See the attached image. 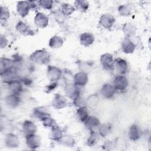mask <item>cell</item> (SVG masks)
Here are the masks:
<instances>
[{"mask_svg":"<svg viewBox=\"0 0 151 151\" xmlns=\"http://www.w3.org/2000/svg\"><path fill=\"white\" fill-rule=\"evenodd\" d=\"M31 61L40 64H47L51 60L50 54L45 49L38 50L33 52L29 57Z\"/></svg>","mask_w":151,"mask_h":151,"instance_id":"1","label":"cell"},{"mask_svg":"<svg viewBox=\"0 0 151 151\" xmlns=\"http://www.w3.org/2000/svg\"><path fill=\"white\" fill-rule=\"evenodd\" d=\"M128 84V79L126 77L123 75H118L114 78L113 86L116 91L123 92L127 88Z\"/></svg>","mask_w":151,"mask_h":151,"instance_id":"2","label":"cell"},{"mask_svg":"<svg viewBox=\"0 0 151 151\" xmlns=\"http://www.w3.org/2000/svg\"><path fill=\"white\" fill-rule=\"evenodd\" d=\"M100 61L104 70L110 71L114 69V61L111 54L109 53H105L101 55L100 58Z\"/></svg>","mask_w":151,"mask_h":151,"instance_id":"3","label":"cell"},{"mask_svg":"<svg viewBox=\"0 0 151 151\" xmlns=\"http://www.w3.org/2000/svg\"><path fill=\"white\" fill-rule=\"evenodd\" d=\"M62 76V71L58 67L54 65H48L47 70V78L52 81L55 82L60 79Z\"/></svg>","mask_w":151,"mask_h":151,"instance_id":"4","label":"cell"},{"mask_svg":"<svg viewBox=\"0 0 151 151\" xmlns=\"http://www.w3.org/2000/svg\"><path fill=\"white\" fill-rule=\"evenodd\" d=\"M115 21V18L111 14H104L100 17L99 23L103 28L109 29L112 28Z\"/></svg>","mask_w":151,"mask_h":151,"instance_id":"5","label":"cell"},{"mask_svg":"<svg viewBox=\"0 0 151 151\" xmlns=\"http://www.w3.org/2000/svg\"><path fill=\"white\" fill-rule=\"evenodd\" d=\"M33 117L39 121L42 122L50 117V114L47 110L44 107H38L34 109L32 112Z\"/></svg>","mask_w":151,"mask_h":151,"instance_id":"6","label":"cell"},{"mask_svg":"<svg viewBox=\"0 0 151 151\" xmlns=\"http://www.w3.org/2000/svg\"><path fill=\"white\" fill-rule=\"evenodd\" d=\"M73 81L74 84L80 87H83L87 84L88 81L87 74L84 71H79L74 74Z\"/></svg>","mask_w":151,"mask_h":151,"instance_id":"7","label":"cell"},{"mask_svg":"<svg viewBox=\"0 0 151 151\" xmlns=\"http://www.w3.org/2000/svg\"><path fill=\"white\" fill-rule=\"evenodd\" d=\"M25 139L27 146L31 149H36L40 146V138L35 134H32L26 136Z\"/></svg>","mask_w":151,"mask_h":151,"instance_id":"8","label":"cell"},{"mask_svg":"<svg viewBox=\"0 0 151 151\" xmlns=\"http://www.w3.org/2000/svg\"><path fill=\"white\" fill-rule=\"evenodd\" d=\"M80 87L73 84H68L65 88V94L70 99H74L78 96H80Z\"/></svg>","mask_w":151,"mask_h":151,"instance_id":"9","label":"cell"},{"mask_svg":"<svg viewBox=\"0 0 151 151\" xmlns=\"http://www.w3.org/2000/svg\"><path fill=\"white\" fill-rule=\"evenodd\" d=\"M84 123L86 128L90 131H96L98 130L101 124L99 119L92 116H89Z\"/></svg>","mask_w":151,"mask_h":151,"instance_id":"10","label":"cell"},{"mask_svg":"<svg viewBox=\"0 0 151 151\" xmlns=\"http://www.w3.org/2000/svg\"><path fill=\"white\" fill-rule=\"evenodd\" d=\"M35 24L40 28H45L48 24V17L42 12H38L34 17Z\"/></svg>","mask_w":151,"mask_h":151,"instance_id":"11","label":"cell"},{"mask_svg":"<svg viewBox=\"0 0 151 151\" xmlns=\"http://www.w3.org/2000/svg\"><path fill=\"white\" fill-rule=\"evenodd\" d=\"M30 5L28 1H19L17 5V11L22 18L25 17L29 12Z\"/></svg>","mask_w":151,"mask_h":151,"instance_id":"12","label":"cell"},{"mask_svg":"<svg viewBox=\"0 0 151 151\" xmlns=\"http://www.w3.org/2000/svg\"><path fill=\"white\" fill-rule=\"evenodd\" d=\"M22 130L25 136H26L29 134H35L37 131V127L32 122L25 120L22 124Z\"/></svg>","mask_w":151,"mask_h":151,"instance_id":"13","label":"cell"},{"mask_svg":"<svg viewBox=\"0 0 151 151\" xmlns=\"http://www.w3.org/2000/svg\"><path fill=\"white\" fill-rule=\"evenodd\" d=\"M5 145L9 148L17 147L19 145V140L15 134L9 133H8L5 138Z\"/></svg>","mask_w":151,"mask_h":151,"instance_id":"14","label":"cell"},{"mask_svg":"<svg viewBox=\"0 0 151 151\" xmlns=\"http://www.w3.org/2000/svg\"><path fill=\"white\" fill-rule=\"evenodd\" d=\"M67 104L66 99L60 94H56L52 101V106L55 109H61L64 108Z\"/></svg>","mask_w":151,"mask_h":151,"instance_id":"15","label":"cell"},{"mask_svg":"<svg viewBox=\"0 0 151 151\" xmlns=\"http://www.w3.org/2000/svg\"><path fill=\"white\" fill-rule=\"evenodd\" d=\"M114 67L119 75L124 76L127 72L128 64L124 59L117 58L114 61Z\"/></svg>","mask_w":151,"mask_h":151,"instance_id":"16","label":"cell"},{"mask_svg":"<svg viewBox=\"0 0 151 151\" xmlns=\"http://www.w3.org/2000/svg\"><path fill=\"white\" fill-rule=\"evenodd\" d=\"M142 131L140 129V127L136 124H132L129 129V132H128V135L129 137V139L132 140V141H136L139 140L141 136H142Z\"/></svg>","mask_w":151,"mask_h":151,"instance_id":"17","label":"cell"},{"mask_svg":"<svg viewBox=\"0 0 151 151\" xmlns=\"http://www.w3.org/2000/svg\"><path fill=\"white\" fill-rule=\"evenodd\" d=\"M122 31L126 37L127 38H129L135 35L137 31V28L133 23L128 22H126L123 25L122 27Z\"/></svg>","mask_w":151,"mask_h":151,"instance_id":"18","label":"cell"},{"mask_svg":"<svg viewBox=\"0 0 151 151\" xmlns=\"http://www.w3.org/2000/svg\"><path fill=\"white\" fill-rule=\"evenodd\" d=\"M5 103L8 107L10 108H15L20 103L21 99L19 97L18 94L11 93V94L7 96L5 99Z\"/></svg>","mask_w":151,"mask_h":151,"instance_id":"19","label":"cell"},{"mask_svg":"<svg viewBox=\"0 0 151 151\" xmlns=\"http://www.w3.org/2000/svg\"><path fill=\"white\" fill-rule=\"evenodd\" d=\"M80 42L84 47H89L94 42V37L90 32H84L80 36Z\"/></svg>","mask_w":151,"mask_h":151,"instance_id":"20","label":"cell"},{"mask_svg":"<svg viewBox=\"0 0 151 151\" xmlns=\"http://www.w3.org/2000/svg\"><path fill=\"white\" fill-rule=\"evenodd\" d=\"M115 91L116 90L113 86L109 83L103 84L101 89V94L104 98L107 99H111L113 97Z\"/></svg>","mask_w":151,"mask_h":151,"instance_id":"21","label":"cell"},{"mask_svg":"<svg viewBox=\"0 0 151 151\" xmlns=\"http://www.w3.org/2000/svg\"><path fill=\"white\" fill-rule=\"evenodd\" d=\"M14 68V63L13 60H11L9 58H5V57H2L1 58V61H0L1 74Z\"/></svg>","mask_w":151,"mask_h":151,"instance_id":"22","label":"cell"},{"mask_svg":"<svg viewBox=\"0 0 151 151\" xmlns=\"http://www.w3.org/2000/svg\"><path fill=\"white\" fill-rule=\"evenodd\" d=\"M136 48L135 44L129 38L124 39L121 44L122 51L126 54H130L134 52Z\"/></svg>","mask_w":151,"mask_h":151,"instance_id":"23","label":"cell"},{"mask_svg":"<svg viewBox=\"0 0 151 151\" xmlns=\"http://www.w3.org/2000/svg\"><path fill=\"white\" fill-rule=\"evenodd\" d=\"M63 136L62 130L57 125L52 127L49 134V137L53 141L60 142Z\"/></svg>","mask_w":151,"mask_h":151,"instance_id":"24","label":"cell"},{"mask_svg":"<svg viewBox=\"0 0 151 151\" xmlns=\"http://www.w3.org/2000/svg\"><path fill=\"white\" fill-rule=\"evenodd\" d=\"M8 84V88L12 93L19 94L22 91V85L19 80L15 79Z\"/></svg>","mask_w":151,"mask_h":151,"instance_id":"25","label":"cell"},{"mask_svg":"<svg viewBox=\"0 0 151 151\" xmlns=\"http://www.w3.org/2000/svg\"><path fill=\"white\" fill-rule=\"evenodd\" d=\"M16 29L22 35H32L33 31L29 28V27L24 22L19 21L16 25Z\"/></svg>","mask_w":151,"mask_h":151,"instance_id":"26","label":"cell"},{"mask_svg":"<svg viewBox=\"0 0 151 151\" xmlns=\"http://www.w3.org/2000/svg\"><path fill=\"white\" fill-rule=\"evenodd\" d=\"M76 115L78 120L83 123H84L90 116L88 109L86 106L78 108L76 111Z\"/></svg>","mask_w":151,"mask_h":151,"instance_id":"27","label":"cell"},{"mask_svg":"<svg viewBox=\"0 0 151 151\" xmlns=\"http://www.w3.org/2000/svg\"><path fill=\"white\" fill-rule=\"evenodd\" d=\"M63 42L64 41L61 37L54 35L50 38L48 45L51 48H58L63 45Z\"/></svg>","mask_w":151,"mask_h":151,"instance_id":"28","label":"cell"},{"mask_svg":"<svg viewBox=\"0 0 151 151\" xmlns=\"http://www.w3.org/2000/svg\"><path fill=\"white\" fill-rule=\"evenodd\" d=\"M74 7L81 12H86L89 8V3L87 1L77 0L74 1Z\"/></svg>","mask_w":151,"mask_h":151,"instance_id":"29","label":"cell"},{"mask_svg":"<svg viewBox=\"0 0 151 151\" xmlns=\"http://www.w3.org/2000/svg\"><path fill=\"white\" fill-rule=\"evenodd\" d=\"M98 130L100 135L103 137H105L110 133L111 131V126L109 123L100 124Z\"/></svg>","mask_w":151,"mask_h":151,"instance_id":"30","label":"cell"},{"mask_svg":"<svg viewBox=\"0 0 151 151\" xmlns=\"http://www.w3.org/2000/svg\"><path fill=\"white\" fill-rule=\"evenodd\" d=\"M75 11L76 8L70 4L64 3L61 6V12L64 15L69 16L71 15Z\"/></svg>","mask_w":151,"mask_h":151,"instance_id":"31","label":"cell"},{"mask_svg":"<svg viewBox=\"0 0 151 151\" xmlns=\"http://www.w3.org/2000/svg\"><path fill=\"white\" fill-rule=\"evenodd\" d=\"M130 4H123L119 6L118 11L122 16H129L132 14V7Z\"/></svg>","mask_w":151,"mask_h":151,"instance_id":"32","label":"cell"},{"mask_svg":"<svg viewBox=\"0 0 151 151\" xmlns=\"http://www.w3.org/2000/svg\"><path fill=\"white\" fill-rule=\"evenodd\" d=\"M61 141L62 142V143L63 144V145H64L66 147H72L75 145L74 139L70 135L63 136Z\"/></svg>","mask_w":151,"mask_h":151,"instance_id":"33","label":"cell"},{"mask_svg":"<svg viewBox=\"0 0 151 151\" xmlns=\"http://www.w3.org/2000/svg\"><path fill=\"white\" fill-rule=\"evenodd\" d=\"M10 17V12L9 9L6 6H1V14H0V18L1 21H6Z\"/></svg>","mask_w":151,"mask_h":151,"instance_id":"34","label":"cell"},{"mask_svg":"<svg viewBox=\"0 0 151 151\" xmlns=\"http://www.w3.org/2000/svg\"><path fill=\"white\" fill-rule=\"evenodd\" d=\"M90 134L87 139V143L88 146H93L97 143V136L96 131H90Z\"/></svg>","mask_w":151,"mask_h":151,"instance_id":"35","label":"cell"},{"mask_svg":"<svg viewBox=\"0 0 151 151\" xmlns=\"http://www.w3.org/2000/svg\"><path fill=\"white\" fill-rule=\"evenodd\" d=\"M73 104L76 107L79 108L81 107L86 106V104L87 103V101H86L83 97H81V96H78L73 99Z\"/></svg>","mask_w":151,"mask_h":151,"instance_id":"36","label":"cell"},{"mask_svg":"<svg viewBox=\"0 0 151 151\" xmlns=\"http://www.w3.org/2000/svg\"><path fill=\"white\" fill-rule=\"evenodd\" d=\"M39 4L42 8L50 10L52 8L54 1L50 0H41L39 1Z\"/></svg>","mask_w":151,"mask_h":151,"instance_id":"37","label":"cell"},{"mask_svg":"<svg viewBox=\"0 0 151 151\" xmlns=\"http://www.w3.org/2000/svg\"><path fill=\"white\" fill-rule=\"evenodd\" d=\"M42 123H43V126L44 127H50V128H52L57 125L55 121L51 116L49 117L48 118H47L44 122H42Z\"/></svg>","mask_w":151,"mask_h":151,"instance_id":"38","label":"cell"},{"mask_svg":"<svg viewBox=\"0 0 151 151\" xmlns=\"http://www.w3.org/2000/svg\"><path fill=\"white\" fill-rule=\"evenodd\" d=\"M57 85L58 84L56 82H52L51 84H48V86H47L45 87V91L47 93H50L51 91H52L53 90H54V89L57 87Z\"/></svg>","mask_w":151,"mask_h":151,"instance_id":"39","label":"cell"},{"mask_svg":"<svg viewBox=\"0 0 151 151\" xmlns=\"http://www.w3.org/2000/svg\"><path fill=\"white\" fill-rule=\"evenodd\" d=\"M97 97L95 95H91V96H90L88 99V100H87V103L90 104L91 106H94L97 104Z\"/></svg>","mask_w":151,"mask_h":151,"instance_id":"40","label":"cell"},{"mask_svg":"<svg viewBox=\"0 0 151 151\" xmlns=\"http://www.w3.org/2000/svg\"><path fill=\"white\" fill-rule=\"evenodd\" d=\"M8 44V40L6 39V38L3 35H1L0 36V46L1 48H5Z\"/></svg>","mask_w":151,"mask_h":151,"instance_id":"41","label":"cell"}]
</instances>
